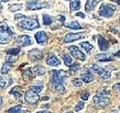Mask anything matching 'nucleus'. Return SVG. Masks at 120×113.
Here are the masks:
<instances>
[{
  "mask_svg": "<svg viewBox=\"0 0 120 113\" xmlns=\"http://www.w3.org/2000/svg\"><path fill=\"white\" fill-rule=\"evenodd\" d=\"M65 26H66V27L70 28V29H82V26L76 20L71 22L70 24H65Z\"/></svg>",
  "mask_w": 120,
  "mask_h": 113,
  "instance_id": "nucleus-25",
  "label": "nucleus"
},
{
  "mask_svg": "<svg viewBox=\"0 0 120 113\" xmlns=\"http://www.w3.org/2000/svg\"><path fill=\"white\" fill-rule=\"evenodd\" d=\"M111 1L112 2H117L119 5H120V0H111Z\"/></svg>",
  "mask_w": 120,
  "mask_h": 113,
  "instance_id": "nucleus-43",
  "label": "nucleus"
},
{
  "mask_svg": "<svg viewBox=\"0 0 120 113\" xmlns=\"http://www.w3.org/2000/svg\"><path fill=\"white\" fill-rule=\"evenodd\" d=\"M92 69L95 72V73L99 75L100 76L104 78V79H107V78H110V71L108 70H106L105 69H104V68L101 67L100 66L97 65V64H93V65L91 66Z\"/></svg>",
  "mask_w": 120,
  "mask_h": 113,
  "instance_id": "nucleus-8",
  "label": "nucleus"
},
{
  "mask_svg": "<svg viewBox=\"0 0 120 113\" xmlns=\"http://www.w3.org/2000/svg\"><path fill=\"white\" fill-rule=\"evenodd\" d=\"M84 106H85V103L82 101H80V102H78L77 104L76 105L74 110H75V112H80V111H81L82 109L84 108Z\"/></svg>",
  "mask_w": 120,
  "mask_h": 113,
  "instance_id": "nucleus-34",
  "label": "nucleus"
},
{
  "mask_svg": "<svg viewBox=\"0 0 120 113\" xmlns=\"http://www.w3.org/2000/svg\"><path fill=\"white\" fill-rule=\"evenodd\" d=\"M1 8H2V5H0V10H1Z\"/></svg>",
  "mask_w": 120,
  "mask_h": 113,
  "instance_id": "nucleus-46",
  "label": "nucleus"
},
{
  "mask_svg": "<svg viewBox=\"0 0 120 113\" xmlns=\"http://www.w3.org/2000/svg\"><path fill=\"white\" fill-rule=\"evenodd\" d=\"M65 1H70V0H65Z\"/></svg>",
  "mask_w": 120,
  "mask_h": 113,
  "instance_id": "nucleus-48",
  "label": "nucleus"
},
{
  "mask_svg": "<svg viewBox=\"0 0 120 113\" xmlns=\"http://www.w3.org/2000/svg\"><path fill=\"white\" fill-rule=\"evenodd\" d=\"M115 56H117V57H120V51H119L118 52H116L115 54Z\"/></svg>",
  "mask_w": 120,
  "mask_h": 113,
  "instance_id": "nucleus-41",
  "label": "nucleus"
},
{
  "mask_svg": "<svg viewBox=\"0 0 120 113\" xmlns=\"http://www.w3.org/2000/svg\"><path fill=\"white\" fill-rule=\"evenodd\" d=\"M31 1H36V0H31Z\"/></svg>",
  "mask_w": 120,
  "mask_h": 113,
  "instance_id": "nucleus-47",
  "label": "nucleus"
},
{
  "mask_svg": "<svg viewBox=\"0 0 120 113\" xmlns=\"http://www.w3.org/2000/svg\"><path fill=\"white\" fill-rule=\"evenodd\" d=\"M30 89H32L33 91H35L36 93H40L41 90H42L43 89V87H40V86H32V87H30L29 88Z\"/></svg>",
  "mask_w": 120,
  "mask_h": 113,
  "instance_id": "nucleus-37",
  "label": "nucleus"
},
{
  "mask_svg": "<svg viewBox=\"0 0 120 113\" xmlns=\"http://www.w3.org/2000/svg\"><path fill=\"white\" fill-rule=\"evenodd\" d=\"M85 37L84 32H77V33H68L64 38V42L65 43H70L73 42V41H77L83 39Z\"/></svg>",
  "mask_w": 120,
  "mask_h": 113,
  "instance_id": "nucleus-9",
  "label": "nucleus"
},
{
  "mask_svg": "<svg viewBox=\"0 0 120 113\" xmlns=\"http://www.w3.org/2000/svg\"><path fill=\"white\" fill-rule=\"evenodd\" d=\"M95 59L98 60V61L100 62H109V61H112V58L110 54H99L95 56Z\"/></svg>",
  "mask_w": 120,
  "mask_h": 113,
  "instance_id": "nucleus-18",
  "label": "nucleus"
},
{
  "mask_svg": "<svg viewBox=\"0 0 120 113\" xmlns=\"http://www.w3.org/2000/svg\"><path fill=\"white\" fill-rule=\"evenodd\" d=\"M113 89L117 90L120 92V83H119V84H116L115 86H113Z\"/></svg>",
  "mask_w": 120,
  "mask_h": 113,
  "instance_id": "nucleus-39",
  "label": "nucleus"
},
{
  "mask_svg": "<svg viewBox=\"0 0 120 113\" xmlns=\"http://www.w3.org/2000/svg\"><path fill=\"white\" fill-rule=\"evenodd\" d=\"M49 4L46 2H41L40 0H36V1H31L27 4V9L29 10H39L48 8Z\"/></svg>",
  "mask_w": 120,
  "mask_h": 113,
  "instance_id": "nucleus-6",
  "label": "nucleus"
},
{
  "mask_svg": "<svg viewBox=\"0 0 120 113\" xmlns=\"http://www.w3.org/2000/svg\"><path fill=\"white\" fill-rule=\"evenodd\" d=\"M22 4H14V5H11L10 8V11H20V9H22Z\"/></svg>",
  "mask_w": 120,
  "mask_h": 113,
  "instance_id": "nucleus-33",
  "label": "nucleus"
},
{
  "mask_svg": "<svg viewBox=\"0 0 120 113\" xmlns=\"http://www.w3.org/2000/svg\"><path fill=\"white\" fill-rule=\"evenodd\" d=\"M76 16H78V17H80L81 18H84L85 17V14L82 12H78L76 14Z\"/></svg>",
  "mask_w": 120,
  "mask_h": 113,
  "instance_id": "nucleus-40",
  "label": "nucleus"
},
{
  "mask_svg": "<svg viewBox=\"0 0 120 113\" xmlns=\"http://www.w3.org/2000/svg\"><path fill=\"white\" fill-rule=\"evenodd\" d=\"M8 113H31V112L28 110H22L21 105H18L14 107L11 108L8 111Z\"/></svg>",
  "mask_w": 120,
  "mask_h": 113,
  "instance_id": "nucleus-21",
  "label": "nucleus"
},
{
  "mask_svg": "<svg viewBox=\"0 0 120 113\" xmlns=\"http://www.w3.org/2000/svg\"><path fill=\"white\" fill-rule=\"evenodd\" d=\"M89 93H87V92H86V93H84L83 94H82V95H81V99L83 100H87L89 99Z\"/></svg>",
  "mask_w": 120,
  "mask_h": 113,
  "instance_id": "nucleus-38",
  "label": "nucleus"
},
{
  "mask_svg": "<svg viewBox=\"0 0 120 113\" xmlns=\"http://www.w3.org/2000/svg\"><path fill=\"white\" fill-rule=\"evenodd\" d=\"M68 76L67 72L64 70H52V86L56 92L63 93L65 88L63 85L64 79Z\"/></svg>",
  "mask_w": 120,
  "mask_h": 113,
  "instance_id": "nucleus-1",
  "label": "nucleus"
},
{
  "mask_svg": "<svg viewBox=\"0 0 120 113\" xmlns=\"http://www.w3.org/2000/svg\"><path fill=\"white\" fill-rule=\"evenodd\" d=\"M8 1H10V0H0V2H7Z\"/></svg>",
  "mask_w": 120,
  "mask_h": 113,
  "instance_id": "nucleus-44",
  "label": "nucleus"
},
{
  "mask_svg": "<svg viewBox=\"0 0 120 113\" xmlns=\"http://www.w3.org/2000/svg\"><path fill=\"white\" fill-rule=\"evenodd\" d=\"M17 24L21 28L27 30H33L38 28L40 26L37 20H32V19H29L26 17L19 19Z\"/></svg>",
  "mask_w": 120,
  "mask_h": 113,
  "instance_id": "nucleus-3",
  "label": "nucleus"
},
{
  "mask_svg": "<svg viewBox=\"0 0 120 113\" xmlns=\"http://www.w3.org/2000/svg\"><path fill=\"white\" fill-rule=\"evenodd\" d=\"M29 57L33 62L38 61V60L42 59L43 53L41 50H39V49H38V48L32 49V51H30L29 52Z\"/></svg>",
  "mask_w": 120,
  "mask_h": 113,
  "instance_id": "nucleus-11",
  "label": "nucleus"
},
{
  "mask_svg": "<svg viewBox=\"0 0 120 113\" xmlns=\"http://www.w3.org/2000/svg\"><path fill=\"white\" fill-rule=\"evenodd\" d=\"M110 93V91L109 88H103L101 90H99L98 94H101V95H104V96H107Z\"/></svg>",
  "mask_w": 120,
  "mask_h": 113,
  "instance_id": "nucleus-35",
  "label": "nucleus"
},
{
  "mask_svg": "<svg viewBox=\"0 0 120 113\" xmlns=\"http://www.w3.org/2000/svg\"><path fill=\"white\" fill-rule=\"evenodd\" d=\"M35 38L37 41V42L38 44H45L47 42V34L44 31H40V32H38L35 36Z\"/></svg>",
  "mask_w": 120,
  "mask_h": 113,
  "instance_id": "nucleus-15",
  "label": "nucleus"
},
{
  "mask_svg": "<svg viewBox=\"0 0 120 113\" xmlns=\"http://www.w3.org/2000/svg\"><path fill=\"white\" fill-rule=\"evenodd\" d=\"M2 97H0V105H2Z\"/></svg>",
  "mask_w": 120,
  "mask_h": 113,
  "instance_id": "nucleus-45",
  "label": "nucleus"
},
{
  "mask_svg": "<svg viewBox=\"0 0 120 113\" xmlns=\"http://www.w3.org/2000/svg\"><path fill=\"white\" fill-rule=\"evenodd\" d=\"M98 45H99V48H100L101 51H105L108 49L109 43L103 36H98Z\"/></svg>",
  "mask_w": 120,
  "mask_h": 113,
  "instance_id": "nucleus-16",
  "label": "nucleus"
},
{
  "mask_svg": "<svg viewBox=\"0 0 120 113\" xmlns=\"http://www.w3.org/2000/svg\"><path fill=\"white\" fill-rule=\"evenodd\" d=\"M68 50L74 57L80 60H82V61L85 60L86 59L85 54L80 50V48H78V47L75 46V45H71V46L68 48Z\"/></svg>",
  "mask_w": 120,
  "mask_h": 113,
  "instance_id": "nucleus-10",
  "label": "nucleus"
},
{
  "mask_svg": "<svg viewBox=\"0 0 120 113\" xmlns=\"http://www.w3.org/2000/svg\"><path fill=\"white\" fill-rule=\"evenodd\" d=\"M116 7L110 4H103L99 9V14L101 17L110 18L114 14Z\"/></svg>",
  "mask_w": 120,
  "mask_h": 113,
  "instance_id": "nucleus-4",
  "label": "nucleus"
},
{
  "mask_svg": "<svg viewBox=\"0 0 120 113\" xmlns=\"http://www.w3.org/2000/svg\"><path fill=\"white\" fill-rule=\"evenodd\" d=\"M101 0H88L86 3L85 10L86 11H92L95 9V6L98 5Z\"/></svg>",
  "mask_w": 120,
  "mask_h": 113,
  "instance_id": "nucleus-19",
  "label": "nucleus"
},
{
  "mask_svg": "<svg viewBox=\"0 0 120 113\" xmlns=\"http://www.w3.org/2000/svg\"><path fill=\"white\" fill-rule=\"evenodd\" d=\"M11 68H12V65H11V63L6 62L5 63L3 64V66L2 67L1 73L2 75H6V74H8V72L11 69Z\"/></svg>",
  "mask_w": 120,
  "mask_h": 113,
  "instance_id": "nucleus-23",
  "label": "nucleus"
},
{
  "mask_svg": "<svg viewBox=\"0 0 120 113\" xmlns=\"http://www.w3.org/2000/svg\"><path fill=\"white\" fill-rule=\"evenodd\" d=\"M14 35L13 30L6 24H3L0 26V43L8 44L12 40Z\"/></svg>",
  "mask_w": 120,
  "mask_h": 113,
  "instance_id": "nucleus-2",
  "label": "nucleus"
},
{
  "mask_svg": "<svg viewBox=\"0 0 120 113\" xmlns=\"http://www.w3.org/2000/svg\"><path fill=\"white\" fill-rule=\"evenodd\" d=\"M20 51V48H10L8 51V54H11V55H17Z\"/></svg>",
  "mask_w": 120,
  "mask_h": 113,
  "instance_id": "nucleus-32",
  "label": "nucleus"
},
{
  "mask_svg": "<svg viewBox=\"0 0 120 113\" xmlns=\"http://www.w3.org/2000/svg\"><path fill=\"white\" fill-rule=\"evenodd\" d=\"M18 59V56L17 55H11V54H8L6 56V62L8 63H12L16 62Z\"/></svg>",
  "mask_w": 120,
  "mask_h": 113,
  "instance_id": "nucleus-29",
  "label": "nucleus"
},
{
  "mask_svg": "<svg viewBox=\"0 0 120 113\" xmlns=\"http://www.w3.org/2000/svg\"><path fill=\"white\" fill-rule=\"evenodd\" d=\"M40 100L38 93L33 91L32 89H29L25 93V100L29 104H36Z\"/></svg>",
  "mask_w": 120,
  "mask_h": 113,
  "instance_id": "nucleus-5",
  "label": "nucleus"
},
{
  "mask_svg": "<svg viewBox=\"0 0 120 113\" xmlns=\"http://www.w3.org/2000/svg\"><path fill=\"white\" fill-rule=\"evenodd\" d=\"M11 94H13V95L17 97V98H20V97H22V91H21V88L19 86H16L14 87V88L11 89V90L10 91Z\"/></svg>",
  "mask_w": 120,
  "mask_h": 113,
  "instance_id": "nucleus-22",
  "label": "nucleus"
},
{
  "mask_svg": "<svg viewBox=\"0 0 120 113\" xmlns=\"http://www.w3.org/2000/svg\"><path fill=\"white\" fill-rule=\"evenodd\" d=\"M12 81L9 79V78H6L4 76H0V88H6L7 87H8Z\"/></svg>",
  "mask_w": 120,
  "mask_h": 113,
  "instance_id": "nucleus-20",
  "label": "nucleus"
},
{
  "mask_svg": "<svg viewBox=\"0 0 120 113\" xmlns=\"http://www.w3.org/2000/svg\"><path fill=\"white\" fill-rule=\"evenodd\" d=\"M119 22H120V17H119Z\"/></svg>",
  "mask_w": 120,
  "mask_h": 113,
  "instance_id": "nucleus-49",
  "label": "nucleus"
},
{
  "mask_svg": "<svg viewBox=\"0 0 120 113\" xmlns=\"http://www.w3.org/2000/svg\"><path fill=\"white\" fill-rule=\"evenodd\" d=\"M22 77L25 79V80H29V79H32L33 77V75L31 72V69H26L22 73Z\"/></svg>",
  "mask_w": 120,
  "mask_h": 113,
  "instance_id": "nucleus-30",
  "label": "nucleus"
},
{
  "mask_svg": "<svg viewBox=\"0 0 120 113\" xmlns=\"http://www.w3.org/2000/svg\"><path fill=\"white\" fill-rule=\"evenodd\" d=\"M62 59L64 60V63H65V64L68 66H70L73 63V60H72L71 56L69 54H64L62 56Z\"/></svg>",
  "mask_w": 120,
  "mask_h": 113,
  "instance_id": "nucleus-27",
  "label": "nucleus"
},
{
  "mask_svg": "<svg viewBox=\"0 0 120 113\" xmlns=\"http://www.w3.org/2000/svg\"><path fill=\"white\" fill-rule=\"evenodd\" d=\"M52 20L51 17L48 14H43V23L44 25H50L52 24Z\"/></svg>",
  "mask_w": 120,
  "mask_h": 113,
  "instance_id": "nucleus-31",
  "label": "nucleus"
},
{
  "mask_svg": "<svg viewBox=\"0 0 120 113\" xmlns=\"http://www.w3.org/2000/svg\"><path fill=\"white\" fill-rule=\"evenodd\" d=\"M70 8L72 11H77L80 8V0H74L70 3Z\"/></svg>",
  "mask_w": 120,
  "mask_h": 113,
  "instance_id": "nucleus-24",
  "label": "nucleus"
},
{
  "mask_svg": "<svg viewBox=\"0 0 120 113\" xmlns=\"http://www.w3.org/2000/svg\"><path fill=\"white\" fill-rule=\"evenodd\" d=\"M80 65L78 63H75L74 65H71L70 68H69V72L71 73V74H74L75 73H77V71H79L80 69Z\"/></svg>",
  "mask_w": 120,
  "mask_h": 113,
  "instance_id": "nucleus-28",
  "label": "nucleus"
},
{
  "mask_svg": "<svg viewBox=\"0 0 120 113\" xmlns=\"http://www.w3.org/2000/svg\"><path fill=\"white\" fill-rule=\"evenodd\" d=\"M93 101L97 105H98L100 107H105L110 103V100L107 97L98 93L94 97Z\"/></svg>",
  "mask_w": 120,
  "mask_h": 113,
  "instance_id": "nucleus-7",
  "label": "nucleus"
},
{
  "mask_svg": "<svg viewBox=\"0 0 120 113\" xmlns=\"http://www.w3.org/2000/svg\"><path fill=\"white\" fill-rule=\"evenodd\" d=\"M80 45L87 53H90V52H91V51L93 49V45L90 44L89 41H84V42H81L80 44Z\"/></svg>",
  "mask_w": 120,
  "mask_h": 113,
  "instance_id": "nucleus-26",
  "label": "nucleus"
},
{
  "mask_svg": "<svg viewBox=\"0 0 120 113\" xmlns=\"http://www.w3.org/2000/svg\"><path fill=\"white\" fill-rule=\"evenodd\" d=\"M46 63L48 66H58L61 64L60 60L58 59V57L53 54H49L46 59Z\"/></svg>",
  "mask_w": 120,
  "mask_h": 113,
  "instance_id": "nucleus-13",
  "label": "nucleus"
},
{
  "mask_svg": "<svg viewBox=\"0 0 120 113\" xmlns=\"http://www.w3.org/2000/svg\"><path fill=\"white\" fill-rule=\"evenodd\" d=\"M71 82H72V84L75 87H81L82 85V81L80 80V79H79V78H74V79H73Z\"/></svg>",
  "mask_w": 120,
  "mask_h": 113,
  "instance_id": "nucleus-36",
  "label": "nucleus"
},
{
  "mask_svg": "<svg viewBox=\"0 0 120 113\" xmlns=\"http://www.w3.org/2000/svg\"><path fill=\"white\" fill-rule=\"evenodd\" d=\"M17 42L22 47H26L31 45L33 42L32 40V38L29 36L27 35H23V36H18L17 39Z\"/></svg>",
  "mask_w": 120,
  "mask_h": 113,
  "instance_id": "nucleus-12",
  "label": "nucleus"
},
{
  "mask_svg": "<svg viewBox=\"0 0 120 113\" xmlns=\"http://www.w3.org/2000/svg\"><path fill=\"white\" fill-rule=\"evenodd\" d=\"M81 78L85 83H91L94 80V76L89 69H84L81 73Z\"/></svg>",
  "mask_w": 120,
  "mask_h": 113,
  "instance_id": "nucleus-14",
  "label": "nucleus"
},
{
  "mask_svg": "<svg viewBox=\"0 0 120 113\" xmlns=\"http://www.w3.org/2000/svg\"><path fill=\"white\" fill-rule=\"evenodd\" d=\"M36 113H49V112H47L46 110H43V111H39V112H38Z\"/></svg>",
  "mask_w": 120,
  "mask_h": 113,
  "instance_id": "nucleus-42",
  "label": "nucleus"
},
{
  "mask_svg": "<svg viewBox=\"0 0 120 113\" xmlns=\"http://www.w3.org/2000/svg\"><path fill=\"white\" fill-rule=\"evenodd\" d=\"M31 72L33 75H43L46 73V69L42 66H36L32 68Z\"/></svg>",
  "mask_w": 120,
  "mask_h": 113,
  "instance_id": "nucleus-17",
  "label": "nucleus"
}]
</instances>
